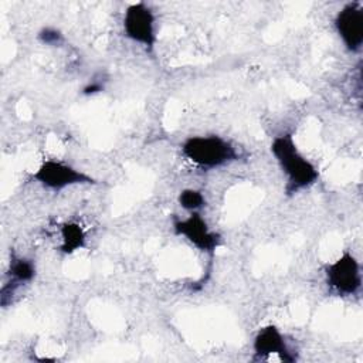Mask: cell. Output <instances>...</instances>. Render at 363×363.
<instances>
[{
    "label": "cell",
    "instance_id": "obj_1",
    "mask_svg": "<svg viewBox=\"0 0 363 363\" xmlns=\"http://www.w3.org/2000/svg\"><path fill=\"white\" fill-rule=\"evenodd\" d=\"M271 152L286 177L285 191L288 194L306 189L318 180V169L298 150L291 133L275 136Z\"/></svg>",
    "mask_w": 363,
    "mask_h": 363
},
{
    "label": "cell",
    "instance_id": "obj_2",
    "mask_svg": "<svg viewBox=\"0 0 363 363\" xmlns=\"http://www.w3.org/2000/svg\"><path fill=\"white\" fill-rule=\"evenodd\" d=\"M182 155L194 166L216 169L238 160L237 147L221 136H190L182 145Z\"/></svg>",
    "mask_w": 363,
    "mask_h": 363
},
{
    "label": "cell",
    "instance_id": "obj_3",
    "mask_svg": "<svg viewBox=\"0 0 363 363\" xmlns=\"http://www.w3.org/2000/svg\"><path fill=\"white\" fill-rule=\"evenodd\" d=\"M33 179L41 186L51 190H62L75 184H95V179L89 174L60 160H44L33 173Z\"/></svg>",
    "mask_w": 363,
    "mask_h": 363
},
{
    "label": "cell",
    "instance_id": "obj_4",
    "mask_svg": "<svg viewBox=\"0 0 363 363\" xmlns=\"http://www.w3.org/2000/svg\"><path fill=\"white\" fill-rule=\"evenodd\" d=\"M328 286L342 296L354 295L362 286V272L357 259L345 251L325 271Z\"/></svg>",
    "mask_w": 363,
    "mask_h": 363
},
{
    "label": "cell",
    "instance_id": "obj_5",
    "mask_svg": "<svg viewBox=\"0 0 363 363\" xmlns=\"http://www.w3.org/2000/svg\"><path fill=\"white\" fill-rule=\"evenodd\" d=\"M125 35L152 51L156 44L155 16L147 4L143 1L130 4L123 16Z\"/></svg>",
    "mask_w": 363,
    "mask_h": 363
},
{
    "label": "cell",
    "instance_id": "obj_6",
    "mask_svg": "<svg viewBox=\"0 0 363 363\" xmlns=\"http://www.w3.org/2000/svg\"><path fill=\"white\" fill-rule=\"evenodd\" d=\"M176 235L184 237L191 245L203 252L213 254L221 244L220 234L211 231L200 213H191L187 218L176 220L173 224Z\"/></svg>",
    "mask_w": 363,
    "mask_h": 363
},
{
    "label": "cell",
    "instance_id": "obj_7",
    "mask_svg": "<svg viewBox=\"0 0 363 363\" xmlns=\"http://www.w3.org/2000/svg\"><path fill=\"white\" fill-rule=\"evenodd\" d=\"M335 27L346 48L359 51L363 44V9L360 3L346 4L335 18Z\"/></svg>",
    "mask_w": 363,
    "mask_h": 363
},
{
    "label": "cell",
    "instance_id": "obj_8",
    "mask_svg": "<svg viewBox=\"0 0 363 363\" xmlns=\"http://www.w3.org/2000/svg\"><path fill=\"white\" fill-rule=\"evenodd\" d=\"M252 349H254L255 357L261 360L262 359L268 360L271 359V356H278L279 360L286 363H292L296 360L295 354L286 345L284 335L274 325L264 326L257 332L252 342Z\"/></svg>",
    "mask_w": 363,
    "mask_h": 363
},
{
    "label": "cell",
    "instance_id": "obj_9",
    "mask_svg": "<svg viewBox=\"0 0 363 363\" xmlns=\"http://www.w3.org/2000/svg\"><path fill=\"white\" fill-rule=\"evenodd\" d=\"M35 275V267L31 259L24 257H13L9 267V281L1 288V303L7 302L9 296H13L16 289L26 282H30Z\"/></svg>",
    "mask_w": 363,
    "mask_h": 363
},
{
    "label": "cell",
    "instance_id": "obj_10",
    "mask_svg": "<svg viewBox=\"0 0 363 363\" xmlns=\"http://www.w3.org/2000/svg\"><path fill=\"white\" fill-rule=\"evenodd\" d=\"M61 245L60 250L64 254H72L81 248L85 247V233L82 230V227L77 223H65L61 225Z\"/></svg>",
    "mask_w": 363,
    "mask_h": 363
},
{
    "label": "cell",
    "instance_id": "obj_11",
    "mask_svg": "<svg viewBox=\"0 0 363 363\" xmlns=\"http://www.w3.org/2000/svg\"><path fill=\"white\" fill-rule=\"evenodd\" d=\"M177 200H179V204L190 213H196L206 206V199H204L203 193L199 190H194V189L182 190Z\"/></svg>",
    "mask_w": 363,
    "mask_h": 363
},
{
    "label": "cell",
    "instance_id": "obj_12",
    "mask_svg": "<svg viewBox=\"0 0 363 363\" xmlns=\"http://www.w3.org/2000/svg\"><path fill=\"white\" fill-rule=\"evenodd\" d=\"M38 38L40 41H43L44 44H50V45H57L62 41V34L55 30V28H43L40 33H38Z\"/></svg>",
    "mask_w": 363,
    "mask_h": 363
},
{
    "label": "cell",
    "instance_id": "obj_13",
    "mask_svg": "<svg viewBox=\"0 0 363 363\" xmlns=\"http://www.w3.org/2000/svg\"><path fill=\"white\" fill-rule=\"evenodd\" d=\"M104 89V86L98 82H92V84H88L85 88H84V94L85 95H92V94H96V92H101Z\"/></svg>",
    "mask_w": 363,
    "mask_h": 363
}]
</instances>
